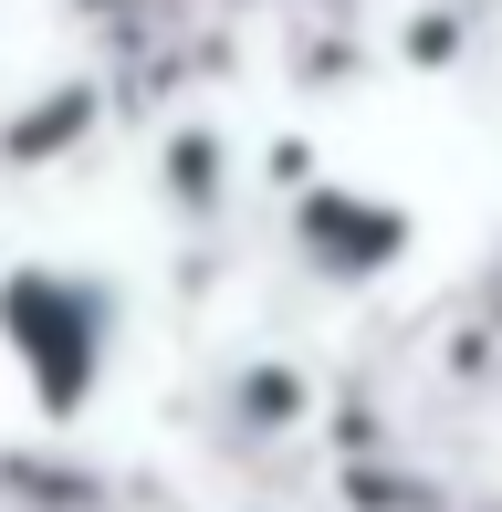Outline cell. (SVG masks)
Returning <instances> with one entry per match:
<instances>
[{
  "instance_id": "3",
  "label": "cell",
  "mask_w": 502,
  "mask_h": 512,
  "mask_svg": "<svg viewBox=\"0 0 502 512\" xmlns=\"http://www.w3.org/2000/svg\"><path fill=\"white\" fill-rule=\"evenodd\" d=\"M231 408H251V429H293V418H304V377H293V366H241L231 377Z\"/></svg>"
},
{
  "instance_id": "2",
  "label": "cell",
  "mask_w": 502,
  "mask_h": 512,
  "mask_svg": "<svg viewBox=\"0 0 502 512\" xmlns=\"http://www.w3.org/2000/svg\"><path fill=\"white\" fill-rule=\"evenodd\" d=\"M408 251V209L377 189H346L325 178V199H304V262L314 272H387Z\"/></svg>"
},
{
  "instance_id": "1",
  "label": "cell",
  "mask_w": 502,
  "mask_h": 512,
  "mask_svg": "<svg viewBox=\"0 0 502 512\" xmlns=\"http://www.w3.org/2000/svg\"><path fill=\"white\" fill-rule=\"evenodd\" d=\"M0 345H11L42 418H74L95 398V366H105V293L84 272H53V262L11 272L0 283Z\"/></svg>"
}]
</instances>
